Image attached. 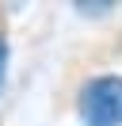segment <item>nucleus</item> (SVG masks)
Listing matches in <instances>:
<instances>
[{"instance_id": "1", "label": "nucleus", "mask_w": 122, "mask_h": 126, "mask_svg": "<svg viewBox=\"0 0 122 126\" xmlns=\"http://www.w3.org/2000/svg\"><path fill=\"white\" fill-rule=\"evenodd\" d=\"M84 122L88 126H122V77H99L84 88Z\"/></svg>"}, {"instance_id": "2", "label": "nucleus", "mask_w": 122, "mask_h": 126, "mask_svg": "<svg viewBox=\"0 0 122 126\" xmlns=\"http://www.w3.org/2000/svg\"><path fill=\"white\" fill-rule=\"evenodd\" d=\"M4 73H8V46L0 42V88H4Z\"/></svg>"}]
</instances>
